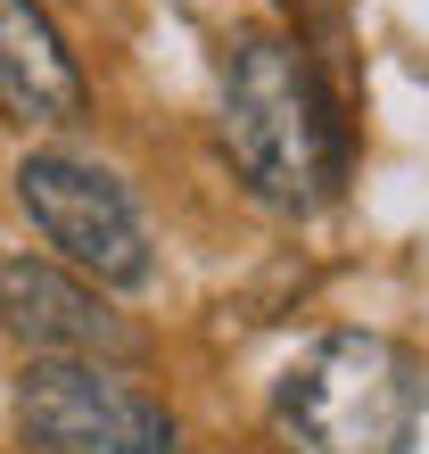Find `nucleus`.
<instances>
[{
    "label": "nucleus",
    "mask_w": 429,
    "mask_h": 454,
    "mask_svg": "<svg viewBox=\"0 0 429 454\" xmlns=\"http://www.w3.org/2000/svg\"><path fill=\"white\" fill-rule=\"evenodd\" d=\"M223 149L264 207L306 215L347 174V124L298 42L239 34L223 50Z\"/></svg>",
    "instance_id": "obj_1"
},
{
    "label": "nucleus",
    "mask_w": 429,
    "mask_h": 454,
    "mask_svg": "<svg viewBox=\"0 0 429 454\" xmlns=\"http://www.w3.org/2000/svg\"><path fill=\"white\" fill-rule=\"evenodd\" d=\"M429 413V364L405 339L331 331L273 388V430L289 454H405Z\"/></svg>",
    "instance_id": "obj_2"
},
{
    "label": "nucleus",
    "mask_w": 429,
    "mask_h": 454,
    "mask_svg": "<svg viewBox=\"0 0 429 454\" xmlns=\"http://www.w3.org/2000/svg\"><path fill=\"white\" fill-rule=\"evenodd\" d=\"M17 207L34 215V231L66 256V273H83L91 289H149L157 256H149V223L132 191L91 157H66V149H34L17 157Z\"/></svg>",
    "instance_id": "obj_3"
},
{
    "label": "nucleus",
    "mask_w": 429,
    "mask_h": 454,
    "mask_svg": "<svg viewBox=\"0 0 429 454\" xmlns=\"http://www.w3.org/2000/svg\"><path fill=\"white\" fill-rule=\"evenodd\" d=\"M17 421L42 454H191L182 421L149 388H132L116 364L42 356L17 380Z\"/></svg>",
    "instance_id": "obj_4"
},
{
    "label": "nucleus",
    "mask_w": 429,
    "mask_h": 454,
    "mask_svg": "<svg viewBox=\"0 0 429 454\" xmlns=\"http://www.w3.org/2000/svg\"><path fill=\"white\" fill-rule=\"evenodd\" d=\"M0 323L34 347V356H66V364H116V356L141 347L132 323L83 273H66V264H50L34 248L0 256Z\"/></svg>",
    "instance_id": "obj_5"
},
{
    "label": "nucleus",
    "mask_w": 429,
    "mask_h": 454,
    "mask_svg": "<svg viewBox=\"0 0 429 454\" xmlns=\"http://www.w3.org/2000/svg\"><path fill=\"white\" fill-rule=\"evenodd\" d=\"M83 67L42 0H0V116L9 124H74L83 116Z\"/></svg>",
    "instance_id": "obj_6"
}]
</instances>
